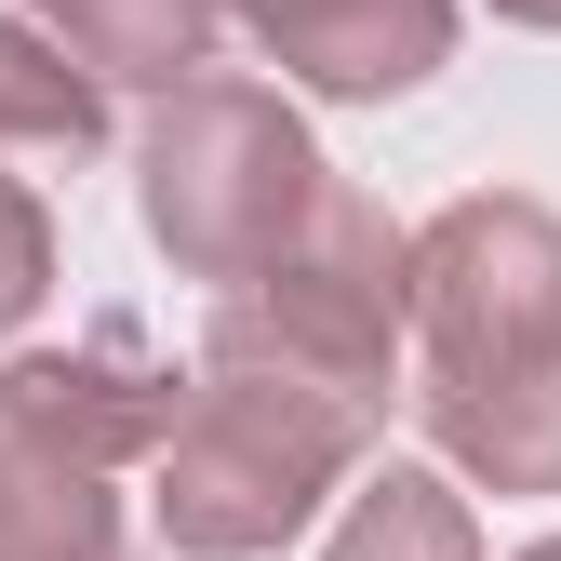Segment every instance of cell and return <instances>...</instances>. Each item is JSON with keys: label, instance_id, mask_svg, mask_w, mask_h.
Wrapping results in <instances>:
<instances>
[{"label": "cell", "instance_id": "cell-1", "mask_svg": "<svg viewBox=\"0 0 561 561\" xmlns=\"http://www.w3.org/2000/svg\"><path fill=\"white\" fill-rule=\"evenodd\" d=\"M362 442H375V401L267 362V347H241V334H201V375H187L174 428L148 455L161 535L187 561H254V548H280L347 468H362Z\"/></svg>", "mask_w": 561, "mask_h": 561}, {"label": "cell", "instance_id": "cell-2", "mask_svg": "<svg viewBox=\"0 0 561 561\" xmlns=\"http://www.w3.org/2000/svg\"><path fill=\"white\" fill-rule=\"evenodd\" d=\"M321 148H308V121L280 107L267 81H174V107L148 121V241L187 267V280H241L267 267L280 241L308 228V201H321Z\"/></svg>", "mask_w": 561, "mask_h": 561}, {"label": "cell", "instance_id": "cell-3", "mask_svg": "<svg viewBox=\"0 0 561 561\" xmlns=\"http://www.w3.org/2000/svg\"><path fill=\"white\" fill-rule=\"evenodd\" d=\"M215 334L267 347V362H295L347 401H388V347H401V228L375 215L362 187H321L308 228L280 241L267 267L228 280Z\"/></svg>", "mask_w": 561, "mask_h": 561}, {"label": "cell", "instance_id": "cell-4", "mask_svg": "<svg viewBox=\"0 0 561 561\" xmlns=\"http://www.w3.org/2000/svg\"><path fill=\"white\" fill-rule=\"evenodd\" d=\"M401 334L428 362H522L561 347V215L481 187L401 241Z\"/></svg>", "mask_w": 561, "mask_h": 561}, {"label": "cell", "instance_id": "cell-5", "mask_svg": "<svg viewBox=\"0 0 561 561\" xmlns=\"http://www.w3.org/2000/svg\"><path fill=\"white\" fill-rule=\"evenodd\" d=\"M174 401H187V375L148 362V334H134V321H94L81 347H27V362H0V428H27V442L81 455V468L161 455Z\"/></svg>", "mask_w": 561, "mask_h": 561}, {"label": "cell", "instance_id": "cell-6", "mask_svg": "<svg viewBox=\"0 0 561 561\" xmlns=\"http://www.w3.org/2000/svg\"><path fill=\"white\" fill-rule=\"evenodd\" d=\"M414 401H428V442L468 481H495V495H561V347H522V362H428Z\"/></svg>", "mask_w": 561, "mask_h": 561}, {"label": "cell", "instance_id": "cell-7", "mask_svg": "<svg viewBox=\"0 0 561 561\" xmlns=\"http://www.w3.org/2000/svg\"><path fill=\"white\" fill-rule=\"evenodd\" d=\"M228 14L321 94H414L455 54V0H228Z\"/></svg>", "mask_w": 561, "mask_h": 561}, {"label": "cell", "instance_id": "cell-8", "mask_svg": "<svg viewBox=\"0 0 561 561\" xmlns=\"http://www.w3.org/2000/svg\"><path fill=\"white\" fill-rule=\"evenodd\" d=\"M0 561H121L107 468L54 455V442H27V428H0Z\"/></svg>", "mask_w": 561, "mask_h": 561}, {"label": "cell", "instance_id": "cell-9", "mask_svg": "<svg viewBox=\"0 0 561 561\" xmlns=\"http://www.w3.org/2000/svg\"><path fill=\"white\" fill-rule=\"evenodd\" d=\"M27 14L94 67V81H187L215 54V0H27Z\"/></svg>", "mask_w": 561, "mask_h": 561}, {"label": "cell", "instance_id": "cell-10", "mask_svg": "<svg viewBox=\"0 0 561 561\" xmlns=\"http://www.w3.org/2000/svg\"><path fill=\"white\" fill-rule=\"evenodd\" d=\"M94 134H107V81L41 14H0V148H67L81 161Z\"/></svg>", "mask_w": 561, "mask_h": 561}, {"label": "cell", "instance_id": "cell-11", "mask_svg": "<svg viewBox=\"0 0 561 561\" xmlns=\"http://www.w3.org/2000/svg\"><path fill=\"white\" fill-rule=\"evenodd\" d=\"M321 561H481V522H468V495L442 468H375Z\"/></svg>", "mask_w": 561, "mask_h": 561}, {"label": "cell", "instance_id": "cell-12", "mask_svg": "<svg viewBox=\"0 0 561 561\" xmlns=\"http://www.w3.org/2000/svg\"><path fill=\"white\" fill-rule=\"evenodd\" d=\"M41 280H54V215H41L14 174H0V334L41 308Z\"/></svg>", "mask_w": 561, "mask_h": 561}, {"label": "cell", "instance_id": "cell-13", "mask_svg": "<svg viewBox=\"0 0 561 561\" xmlns=\"http://www.w3.org/2000/svg\"><path fill=\"white\" fill-rule=\"evenodd\" d=\"M495 14H522V27H561V0H495Z\"/></svg>", "mask_w": 561, "mask_h": 561}, {"label": "cell", "instance_id": "cell-14", "mask_svg": "<svg viewBox=\"0 0 561 561\" xmlns=\"http://www.w3.org/2000/svg\"><path fill=\"white\" fill-rule=\"evenodd\" d=\"M508 561H561V535H535V548H508Z\"/></svg>", "mask_w": 561, "mask_h": 561}]
</instances>
